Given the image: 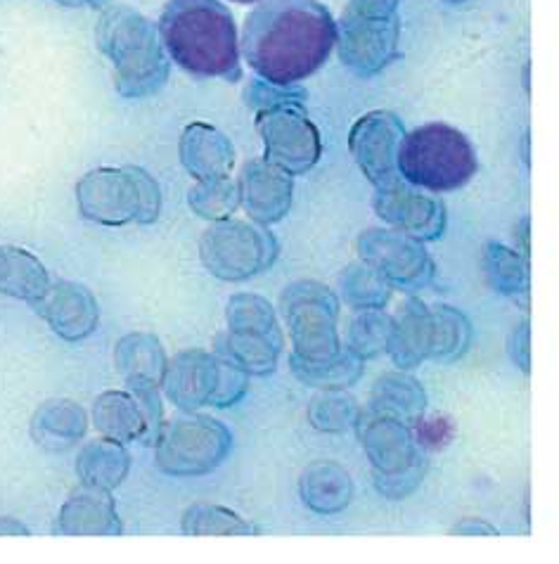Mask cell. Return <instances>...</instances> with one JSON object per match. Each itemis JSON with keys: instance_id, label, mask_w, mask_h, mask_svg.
<instances>
[{"instance_id": "4fadbf2b", "label": "cell", "mask_w": 559, "mask_h": 564, "mask_svg": "<svg viewBox=\"0 0 559 564\" xmlns=\"http://www.w3.org/2000/svg\"><path fill=\"white\" fill-rule=\"evenodd\" d=\"M359 252L363 263L375 269L392 288L403 292L425 290L431 275L434 263L419 240L401 230H365L359 238Z\"/></svg>"}, {"instance_id": "83f0119b", "label": "cell", "mask_w": 559, "mask_h": 564, "mask_svg": "<svg viewBox=\"0 0 559 564\" xmlns=\"http://www.w3.org/2000/svg\"><path fill=\"white\" fill-rule=\"evenodd\" d=\"M223 344L221 356L232 360L246 375H271L277 368L283 337L254 335V333H226L219 337Z\"/></svg>"}, {"instance_id": "5b68a950", "label": "cell", "mask_w": 559, "mask_h": 564, "mask_svg": "<svg viewBox=\"0 0 559 564\" xmlns=\"http://www.w3.org/2000/svg\"><path fill=\"white\" fill-rule=\"evenodd\" d=\"M76 202L86 218L102 226L154 224L162 212V191L138 166L96 169L76 185Z\"/></svg>"}, {"instance_id": "7bdbcfd3", "label": "cell", "mask_w": 559, "mask_h": 564, "mask_svg": "<svg viewBox=\"0 0 559 564\" xmlns=\"http://www.w3.org/2000/svg\"><path fill=\"white\" fill-rule=\"evenodd\" d=\"M232 3H240V6H254V3H261V0H232Z\"/></svg>"}, {"instance_id": "2e32d148", "label": "cell", "mask_w": 559, "mask_h": 564, "mask_svg": "<svg viewBox=\"0 0 559 564\" xmlns=\"http://www.w3.org/2000/svg\"><path fill=\"white\" fill-rule=\"evenodd\" d=\"M377 216L394 230L410 235L419 242L439 240L446 232V207L441 199L419 193L417 187L406 181H394L390 185L377 187L375 202H372Z\"/></svg>"}, {"instance_id": "30bf717a", "label": "cell", "mask_w": 559, "mask_h": 564, "mask_svg": "<svg viewBox=\"0 0 559 564\" xmlns=\"http://www.w3.org/2000/svg\"><path fill=\"white\" fill-rule=\"evenodd\" d=\"M157 465L171 477H199L219 467L232 446L230 432L207 415L176 417L154 438Z\"/></svg>"}, {"instance_id": "8992f818", "label": "cell", "mask_w": 559, "mask_h": 564, "mask_svg": "<svg viewBox=\"0 0 559 564\" xmlns=\"http://www.w3.org/2000/svg\"><path fill=\"white\" fill-rule=\"evenodd\" d=\"M401 0H349L337 22L339 57L363 76L380 74L398 53Z\"/></svg>"}, {"instance_id": "7c38bea8", "label": "cell", "mask_w": 559, "mask_h": 564, "mask_svg": "<svg viewBox=\"0 0 559 564\" xmlns=\"http://www.w3.org/2000/svg\"><path fill=\"white\" fill-rule=\"evenodd\" d=\"M355 427L361 432L368 458L377 469L380 484H390V487H382V491L392 498L410 494L423 479L425 465L419 463L408 422L372 411L368 417H359Z\"/></svg>"}, {"instance_id": "9a60e30c", "label": "cell", "mask_w": 559, "mask_h": 564, "mask_svg": "<svg viewBox=\"0 0 559 564\" xmlns=\"http://www.w3.org/2000/svg\"><path fill=\"white\" fill-rule=\"evenodd\" d=\"M406 135L403 121L386 109L368 112L353 123L349 133V150L365 178L375 185H390L398 181V148Z\"/></svg>"}, {"instance_id": "9c48e42d", "label": "cell", "mask_w": 559, "mask_h": 564, "mask_svg": "<svg viewBox=\"0 0 559 564\" xmlns=\"http://www.w3.org/2000/svg\"><path fill=\"white\" fill-rule=\"evenodd\" d=\"M199 257L213 278L240 282L268 269L277 259V242L261 224L223 218L205 232Z\"/></svg>"}, {"instance_id": "4dcf8cb0", "label": "cell", "mask_w": 559, "mask_h": 564, "mask_svg": "<svg viewBox=\"0 0 559 564\" xmlns=\"http://www.w3.org/2000/svg\"><path fill=\"white\" fill-rule=\"evenodd\" d=\"M292 372L308 387L339 391L361 378L363 360L351 351H339L335 358L322 360V364H302V360L292 358Z\"/></svg>"}, {"instance_id": "b9f144b4", "label": "cell", "mask_w": 559, "mask_h": 564, "mask_svg": "<svg viewBox=\"0 0 559 564\" xmlns=\"http://www.w3.org/2000/svg\"><path fill=\"white\" fill-rule=\"evenodd\" d=\"M55 3L65 8H84V6H96L98 0H55Z\"/></svg>"}, {"instance_id": "74e56055", "label": "cell", "mask_w": 559, "mask_h": 564, "mask_svg": "<svg viewBox=\"0 0 559 564\" xmlns=\"http://www.w3.org/2000/svg\"><path fill=\"white\" fill-rule=\"evenodd\" d=\"M450 422L443 417H434V420H417V438L429 448H439L448 444L450 438Z\"/></svg>"}, {"instance_id": "ee69618b", "label": "cell", "mask_w": 559, "mask_h": 564, "mask_svg": "<svg viewBox=\"0 0 559 564\" xmlns=\"http://www.w3.org/2000/svg\"><path fill=\"white\" fill-rule=\"evenodd\" d=\"M446 3H464V0H446Z\"/></svg>"}, {"instance_id": "e0dca14e", "label": "cell", "mask_w": 559, "mask_h": 564, "mask_svg": "<svg viewBox=\"0 0 559 564\" xmlns=\"http://www.w3.org/2000/svg\"><path fill=\"white\" fill-rule=\"evenodd\" d=\"M238 187L240 207H244L252 221L271 226L283 221L289 214L294 181L285 169H280L266 160H252L242 166Z\"/></svg>"}, {"instance_id": "ffe728a7", "label": "cell", "mask_w": 559, "mask_h": 564, "mask_svg": "<svg viewBox=\"0 0 559 564\" xmlns=\"http://www.w3.org/2000/svg\"><path fill=\"white\" fill-rule=\"evenodd\" d=\"M434 341H437L434 308L417 300L401 304L386 341V351L392 354L394 364L403 370L417 368L425 358H434Z\"/></svg>"}, {"instance_id": "f1b7e54d", "label": "cell", "mask_w": 559, "mask_h": 564, "mask_svg": "<svg viewBox=\"0 0 559 564\" xmlns=\"http://www.w3.org/2000/svg\"><path fill=\"white\" fill-rule=\"evenodd\" d=\"M183 534L188 536H252L256 527L223 506L195 503L183 514Z\"/></svg>"}, {"instance_id": "4316f807", "label": "cell", "mask_w": 559, "mask_h": 564, "mask_svg": "<svg viewBox=\"0 0 559 564\" xmlns=\"http://www.w3.org/2000/svg\"><path fill=\"white\" fill-rule=\"evenodd\" d=\"M427 405L425 389L406 372H390L372 391V411L394 415L403 422L419 420Z\"/></svg>"}, {"instance_id": "1f68e13d", "label": "cell", "mask_w": 559, "mask_h": 564, "mask_svg": "<svg viewBox=\"0 0 559 564\" xmlns=\"http://www.w3.org/2000/svg\"><path fill=\"white\" fill-rule=\"evenodd\" d=\"M486 273L493 288L507 296H522L529 292V265L526 259L501 242L486 247Z\"/></svg>"}, {"instance_id": "836d02e7", "label": "cell", "mask_w": 559, "mask_h": 564, "mask_svg": "<svg viewBox=\"0 0 559 564\" xmlns=\"http://www.w3.org/2000/svg\"><path fill=\"white\" fill-rule=\"evenodd\" d=\"M228 330L283 337L273 306L256 294H235L228 302Z\"/></svg>"}, {"instance_id": "8fae6325", "label": "cell", "mask_w": 559, "mask_h": 564, "mask_svg": "<svg viewBox=\"0 0 559 564\" xmlns=\"http://www.w3.org/2000/svg\"><path fill=\"white\" fill-rule=\"evenodd\" d=\"M256 131L263 140V160L299 176L314 169L322 154L320 131L308 119L302 100H283L256 109Z\"/></svg>"}, {"instance_id": "cb8c5ba5", "label": "cell", "mask_w": 559, "mask_h": 564, "mask_svg": "<svg viewBox=\"0 0 559 564\" xmlns=\"http://www.w3.org/2000/svg\"><path fill=\"white\" fill-rule=\"evenodd\" d=\"M353 496V484L344 467L335 463L310 465L302 477V498L304 503L320 514L341 512Z\"/></svg>"}, {"instance_id": "ba28073f", "label": "cell", "mask_w": 559, "mask_h": 564, "mask_svg": "<svg viewBox=\"0 0 559 564\" xmlns=\"http://www.w3.org/2000/svg\"><path fill=\"white\" fill-rule=\"evenodd\" d=\"M280 308L289 327L292 358L302 364H322L341 351L337 333L339 302L330 288L314 280L297 282L285 290Z\"/></svg>"}, {"instance_id": "7402d4cb", "label": "cell", "mask_w": 559, "mask_h": 564, "mask_svg": "<svg viewBox=\"0 0 559 564\" xmlns=\"http://www.w3.org/2000/svg\"><path fill=\"white\" fill-rule=\"evenodd\" d=\"M117 370L129 389H162L166 356L160 339L145 333H133L117 344Z\"/></svg>"}, {"instance_id": "3957f363", "label": "cell", "mask_w": 559, "mask_h": 564, "mask_svg": "<svg viewBox=\"0 0 559 564\" xmlns=\"http://www.w3.org/2000/svg\"><path fill=\"white\" fill-rule=\"evenodd\" d=\"M98 48L112 62L114 86L123 98H147L164 88L168 59L157 24L129 6L107 8L96 29Z\"/></svg>"}, {"instance_id": "60d3db41", "label": "cell", "mask_w": 559, "mask_h": 564, "mask_svg": "<svg viewBox=\"0 0 559 564\" xmlns=\"http://www.w3.org/2000/svg\"><path fill=\"white\" fill-rule=\"evenodd\" d=\"M0 534H29V531L22 527V524H18V522H12L10 517H3V520H0Z\"/></svg>"}, {"instance_id": "d4e9b609", "label": "cell", "mask_w": 559, "mask_h": 564, "mask_svg": "<svg viewBox=\"0 0 559 564\" xmlns=\"http://www.w3.org/2000/svg\"><path fill=\"white\" fill-rule=\"evenodd\" d=\"M131 467V458L123 444L114 438H100V442L88 444L79 460H76V473H79L86 487L112 491L127 479Z\"/></svg>"}, {"instance_id": "6da1fadb", "label": "cell", "mask_w": 559, "mask_h": 564, "mask_svg": "<svg viewBox=\"0 0 559 564\" xmlns=\"http://www.w3.org/2000/svg\"><path fill=\"white\" fill-rule=\"evenodd\" d=\"M337 45V22L320 0H261L244 22L240 53L280 88L314 76Z\"/></svg>"}, {"instance_id": "44dd1931", "label": "cell", "mask_w": 559, "mask_h": 564, "mask_svg": "<svg viewBox=\"0 0 559 564\" xmlns=\"http://www.w3.org/2000/svg\"><path fill=\"white\" fill-rule=\"evenodd\" d=\"M57 531L67 536H119L123 527L110 491L84 487L62 506Z\"/></svg>"}, {"instance_id": "f35d334b", "label": "cell", "mask_w": 559, "mask_h": 564, "mask_svg": "<svg viewBox=\"0 0 559 564\" xmlns=\"http://www.w3.org/2000/svg\"><path fill=\"white\" fill-rule=\"evenodd\" d=\"M509 351H512V358L517 360V366L529 372L531 358H529V325H526V323L517 327L515 337H512V349Z\"/></svg>"}, {"instance_id": "52a82bcc", "label": "cell", "mask_w": 559, "mask_h": 564, "mask_svg": "<svg viewBox=\"0 0 559 564\" xmlns=\"http://www.w3.org/2000/svg\"><path fill=\"white\" fill-rule=\"evenodd\" d=\"M162 387L180 411H197L201 405L228 409L244 397L250 380L242 368L221 354L190 349L166 364Z\"/></svg>"}, {"instance_id": "e575fe53", "label": "cell", "mask_w": 559, "mask_h": 564, "mask_svg": "<svg viewBox=\"0 0 559 564\" xmlns=\"http://www.w3.org/2000/svg\"><path fill=\"white\" fill-rule=\"evenodd\" d=\"M390 327H392V318L384 316L382 308L361 311L359 316L349 323V333H347L349 351L353 356H359L361 360L380 356L382 351H386Z\"/></svg>"}, {"instance_id": "ac0fdd59", "label": "cell", "mask_w": 559, "mask_h": 564, "mask_svg": "<svg viewBox=\"0 0 559 564\" xmlns=\"http://www.w3.org/2000/svg\"><path fill=\"white\" fill-rule=\"evenodd\" d=\"M36 311L53 327L62 339L79 341L96 333L98 327V302L84 285L76 282H57L51 285L34 304Z\"/></svg>"}, {"instance_id": "f546056e", "label": "cell", "mask_w": 559, "mask_h": 564, "mask_svg": "<svg viewBox=\"0 0 559 564\" xmlns=\"http://www.w3.org/2000/svg\"><path fill=\"white\" fill-rule=\"evenodd\" d=\"M339 290L344 302L355 311H375L390 304L392 285L368 263H353L341 273Z\"/></svg>"}, {"instance_id": "8d00e7d4", "label": "cell", "mask_w": 559, "mask_h": 564, "mask_svg": "<svg viewBox=\"0 0 559 564\" xmlns=\"http://www.w3.org/2000/svg\"><path fill=\"white\" fill-rule=\"evenodd\" d=\"M355 422H359L355 401L337 394V391H328L310 403V425L322 432H347L355 427Z\"/></svg>"}, {"instance_id": "d590c367", "label": "cell", "mask_w": 559, "mask_h": 564, "mask_svg": "<svg viewBox=\"0 0 559 564\" xmlns=\"http://www.w3.org/2000/svg\"><path fill=\"white\" fill-rule=\"evenodd\" d=\"M437 323V341H434V358H456L470 344V323L453 306L434 308Z\"/></svg>"}, {"instance_id": "ab89813d", "label": "cell", "mask_w": 559, "mask_h": 564, "mask_svg": "<svg viewBox=\"0 0 559 564\" xmlns=\"http://www.w3.org/2000/svg\"><path fill=\"white\" fill-rule=\"evenodd\" d=\"M450 534L453 536H495L498 531H495L491 524H486L484 520H479V517H468V520H462L460 524H456L453 529H450Z\"/></svg>"}, {"instance_id": "d6a6232c", "label": "cell", "mask_w": 559, "mask_h": 564, "mask_svg": "<svg viewBox=\"0 0 559 564\" xmlns=\"http://www.w3.org/2000/svg\"><path fill=\"white\" fill-rule=\"evenodd\" d=\"M188 202L197 216L209 218V221L232 218V214L240 209L238 181H232L230 176L216 181H199L190 191Z\"/></svg>"}, {"instance_id": "7a4b0ae2", "label": "cell", "mask_w": 559, "mask_h": 564, "mask_svg": "<svg viewBox=\"0 0 559 564\" xmlns=\"http://www.w3.org/2000/svg\"><path fill=\"white\" fill-rule=\"evenodd\" d=\"M157 29L164 51L185 72L226 82L242 76L238 24L221 0H168Z\"/></svg>"}, {"instance_id": "484cf974", "label": "cell", "mask_w": 559, "mask_h": 564, "mask_svg": "<svg viewBox=\"0 0 559 564\" xmlns=\"http://www.w3.org/2000/svg\"><path fill=\"white\" fill-rule=\"evenodd\" d=\"M88 417L81 405L72 401H51L34 417V436L39 444L51 448H67L86 434Z\"/></svg>"}, {"instance_id": "d6986e66", "label": "cell", "mask_w": 559, "mask_h": 564, "mask_svg": "<svg viewBox=\"0 0 559 564\" xmlns=\"http://www.w3.org/2000/svg\"><path fill=\"white\" fill-rule=\"evenodd\" d=\"M180 164L185 171L199 181H216L232 176V169L238 162L235 145L230 138L211 123H188L178 143Z\"/></svg>"}, {"instance_id": "277c9868", "label": "cell", "mask_w": 559, "mask_h": 564, "mask_svg": "<svg viewBox=\"0 0 559 564\" xmlns=\"http://www.w3.org/2000/svg\"><path fill=\"white\" fill-rule=\"evenodd\" d=\"M396 164L401 181L429 193L460 191L479 169L470 138L439 121L403 135Z\"/></svg>"}, {"instance_id": "603a6c76", "label": "cell", "mask_w": 559, "mask_h": 564, "mask_svg": "<svg viewBox=\"0 0 559 564\" xmlns=\"http://www.w3.org/2000/svg\"><path fill=\"white\" fill-rule=\"evenodd\" d=\"M48 288V271L34 254L18 247H0V292L36 304Z\"/></svg>"}, {"instance_id": "5bb4252c", "label": "cell", "mask_w": 559, "mask_h": 564, "mask_svg": "<svg viewBox=\"0 0 559 564\" xmlns=\"http://www.w3.org/2000/svg\"><path fill=\"white\" fill-rule=\"evenodd\" d=\"M162 397L160 389L105 391L92 405V422L105 438L119 444L145 442L154 444L162 430Z\"/></svg>"}]
</instances>
